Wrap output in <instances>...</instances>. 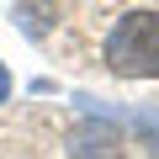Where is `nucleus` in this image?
Returning a JSON list of instances; mask_svg holds the SVG:
<instances>
[{"mask_svg": "<svg viewBox=\"0 0 159 159\" xmlns=\"http://www.w3.org/2000/svg\"><path fill=\"white\" fill-rule=\"evenodd\" d=\"M106 64L122 80H159V11H127L106 32Z\"/></svg>", "mask_w": 159, "mask_h": 159, "instance_id": "obj_1", "label": "nucleus"}, {"mask_svg": "<svg viewBox=\"0 0 159 159\" xmlns=\"http://www.w3.org/2000/svg\"><path fill=\"white\" fill-rule=\"evenodd\" d=\"M0 101H11V69L0 64Z\"/></svg>", "mask_w": 159, "mask_h": 159, "instance_id": "obj_2", "label": "nucleus"}]
</instances>
